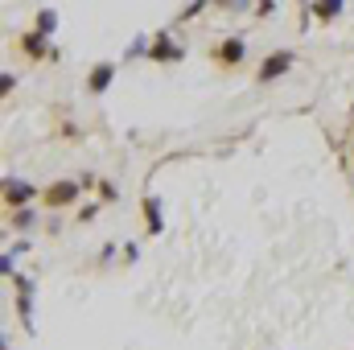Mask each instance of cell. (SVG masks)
Here are the masks:
<instances>
[{
  "label": "cell",
  "mask_w": 354,
  "mask_h": 350,
  "mask_svg": "<svg viewBox=\"0 0 354 350\" xmlns=\"http://www.w3.org/2000/svg\"><path fill=\"white\" fill-rule=\"evenodd\" d=\"M8 223H12L17 231H33V227H37V210H33V206H25V210H8Z\"/></svg>",
  "instance_id": "obj_11"
},
{
  "label": "cell",
  "mask_w": 354,
  "mask_h": 350,
  "mask_svg": "<svg viewBox=\"0 0 354 350\" xmlns=\"http://www.w3.org/2000/svg\"><path fill=\"white\" fill-rule=\"evenodd\" d=\"M33 198H37V185H29L21 177H4V206L8 210H25Z\"/></svg>",
  "instance_id": "obj_5"
},
{
  "label": "cell",
  "mask_w": 354,
  "mask_h": 350,
  "mask_svg": "<svg viewBox=\"0 0 354 350\" xmlns=\"http://www.w3.org/2000/svg\"><path fill=\"white\" fill-rule=\"evenodd\" d=\"M33 29H37L41 37H50V33L58 29V12H54V8H37V17H33Z\"/></svg>",
  "instance_id": "obj_10"
},
{
  "label": "cell",
  "mask_w": 354,
  "mask_h": 350,
  "mask_svg": "<svg viewBox=\"0 0 354 350\" xmlns=\"http://www.w3.org/2000/svg\"><path fill=\"white\" fill-rule=\"evenodd\" d=\"M12 87H17V79L4 71V75H0V95H12Z\"/></svg>",
  "instance_id": "obj_15"
},
{
  "label": "cell",
  "mask_w": 354,
  "mask_h": 350,
  "mask_svg": "<svg viewBox=\"0 0 354 350\" xmlns=\"http://www.w3.org/2000/svg\"><path fill=\"white\" fill-rule=\"evenodd\" d=\"M202 8H206V4H202V0H194V4H185V8L177 12V21H189V17H198Z\"/></svg>",
  "instance_id": "obj_13"
},
{
  "label": "cell",
  "mask_w": 354,
  "mask_h": 350,
  "mask_svg": "<svg viewBox=\"0 0 354 350\" xmlns=\"http://www.w3.org/2000/svg\"><path fill=\"white\" fill-rule=\"evenodd\" d=\"M95 214H99V206H95V202H87V206H83V210H79V223H91V219H95Z\"/></svg>",
  "instance_id": "obj_16"
},
{
  "label": "cell",
  "mask_w": 354,
  "mask_h": 350,
  "mask_svg": "<svg viewBox=\"0 0 354 350\" xmlns=\"http://www.w3.org/2000/svg\"><path fill=\"white\" fill-rule=\"evenodd\" d=\"M210 62H214L218 71H239V66L248 62V42H243L239 33L214 42V46H210Z\"/></svg>",
  "instance_id": "obj_1"
},
{
  "label": "cell",
  "mask_w": 354,
  "mask_h": 350,
  "mask_svg": "<svg viewBox=\"0 0 354 350\" xmlns=\"http://www.w3.org/2000/svg\"><path fill=\"white\" fill-rule=\"evenodd\" d=\"M309 12H313L317 21H334V17H342V4H338V0H326V4H313Z\"/></svg>",
  "instance_id": "obj_12"
},
{
  "label": "cell",
  "mask_w": 354,
  "mask_h": 350,
  "mask_svg": "<svg viewBox=\"0 0 354 350\" xmlns=\"http://www.w3.org/2000/svg\"><path fill=\"white\" fill-rule=\"evenodd\" d=\"M8 284L17 288V317H21V326L33 334V280L29 276H12Z\"/></svg>",
  "instance_id": "obj_4"
},
{
  "label": "cell",
  "mask_w": 354,
  "mask_h": 350,
  "mask_svg": "<svg viewBox=\"0 0 354 350\" xmlns=\"http://www.w3.org/2000/svg\"><path fill=\"white\" fill-rule=\"evenodd\" d=\"M17 46H21V50H25V54H29L33 62H46V58L54 62V58H58V50L50 46V37H41L37 29H29V33H21V37H17Z\"/></svg>",
  "instance_id": "obj_7"
},
{
  "label": "cell",
  "mask_w": 354,
  "mask_h": 350,
  "mask_svg": "<svg viewBox=\"0 0 354 350\" xmlns=\"http://www.w3.org/2000/svg\"><path fill=\"white\" fill-rule=\"evenodd\" d=\"M99 198H103V202H115V198H120V190H115L111 181H99Z\"/></svg>",
  "instance_id": "obj_14"
},
{
  "label": "cell",
  "mask_w": 354,
  "mask_h": 350,
  "mask_svg": "<svg viewBox=\"0 0 354 350\" xmlns=\"http://www.w3.org/2000/svg\"><path fill=\"white\" fill-rule=\"evenodd\" d=\"M272 12H276V4H272V0H260V4H256V17H272Z\"/></svg>",
  "instance_id": "obj_17"
},
{
  "label": "cell",
  "mask_w": 354,
  "mask_h": 350,
  "mask_svg": "<svg viewBox=\"0 0 354 350\" xmlns=\"http://www.w3.org/2000/svg\"><path fill=\"white\" fill-rule=\"evenodd\" d=\"M292 62H297L292 50H272V54H264V62H260V71H256V83H260V87H272L276 79H284V75L292 71Z\"/></svg>",
  "instance_id": "obj_2"
},
{
  "label": "cell",
  "mask_w": 354,
  "mask_h": 350,
  "mask_svg": "<svg viewBox=\"0 0 354 350\" xmlns=\"http://www.w3.org/2000/svg\"><path fill=\"white\" fill-rule=\"evenodd\" d=\"M111 83H115V62H95L87 75V91L91 95H103Z\"/></svg>",
  "instance_id": "obj_9"
},
{
  "label": "cell",
  "mask_w": 354,
  "mask_h": 350,
  "mask_svg": "<svg viewBox=\"0 0 354 350\" xmlns=\"http://www.w3.org/2000/svg\"><path fill=\"white\" fill-rule=\"evenodd\" d=\"M140 214H145V231H149V235H161V231H165V219H161V198H157V194H145Z\"/></svg>",
  "instance_id": "obj_8"
},
{
  "label": "cell",
  "mask_w": 354,
  "mask_h": 350,
  "mask_svg": "<svg viewBox=\"0 0 354 350\" xmlns=\"http://www.w3.org/2000/svg\"><path fill=\"white\" fill-rule=\"evenodd\" d=\"M0 268H4V276L12 280V252H4V256H0Z\"/></svg>",
  "instance_id": "obj_18"
},
{
  "label": "cell",
  "mask_w": 354,
  "mask_h": 350,
  "mask_svg": "<svg viewBox=\"0 0 354 350\" xmlns=\"http://www.w3.org/2000/svg\"><path fill=\"white\" fill-rule=\"evenodd\" d=\"M181 58H185V46H177L169 29L153 37V46H149V62H181Z\"/></svg>",
  "instance_id": "obj_6"
},
{
  "label": "cell",
  "mask_w": 354,
  "mask_h": 350,
  "mask_svg": "<svg viewBox=\"0 0 354 350\" xmlns=\"http://www.w3.org/2000/svg\"><path fill=\"white\" fill-rule=\"evenodd\" d=\"M79 194H83V181H71V177H62V181L46 185L41 202H46V210H66V206H75V202H79Z\"/></svg>",
  "instance_id": "obj_3"
}]
</instances>
